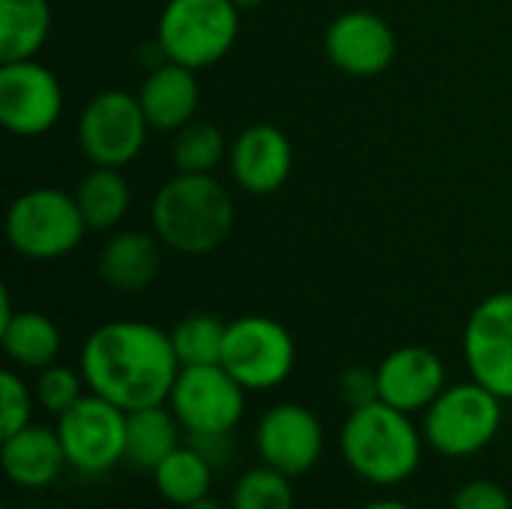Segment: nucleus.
<instances>
[{"label": "nucleus", "mask_w": 512, "mask_h": 509, "mask_svg": "<svg viewBox=\"0 0 512 509\" xmlns=\"http://www.w3.org/2000/svg\"><path fill=\"white\" fill-rule=\"evenodd\" d=\"M183 426L165 405H150L126 414V465L135 471H153L165 456L180 447Z\"/></svg>", "instance_id": "aec40b11"}, {"label": "nucleus", "mask_w": 512, "mask_h": 509, "mask_svg": "<svg viewBox=\"0 0 512 509\" xmlns=\"http://www.w3.org/2000/svg\"><path fill=\"white\" fill-rule=\"evenodd\" d=\"M168 408L186 435L234 432L246 414V390L222 366H180Z\"/></svg>", "instance_id": "9d476101"}, {"label": "nucleus", "mask_w": 512, "mask_h": 509, "mask_svg": "<svg viewBox=\"0 0 512 509\" xmlns=\"http://www.w3.org/2000/svg\"><path fill=\"white\" fill-rule=\"evenodd\" d=\"M51 33L48 0H0V63L33 60Z\"/></svg>", "instance_id": "4be33fe9"}, {"label": "nucleus", "mask_w": 512, "mask_h": 509, "mask_svg": "<svg viewBox=\"0 0 512 509\" xmlns=\"http://www.w3.org/2000/svg\"><path fill=\"white\" fill-rule=\"evenodd\" d=\"M465 366L474 381L512 402V291L486 297L468 318L462 336Z\"/></svg>", "instance_id": "ddd939ff"}, {"label": "nucleus", "mask_w": 512, "mask_h": 509, "mask_svg": "<svg viewBox=\"0 0 512 509\" xmlns=\"http://www.w3.org/2000/svg\"><path fill=\"white\" fill-rule=\"evenodd\" d=\"M327 60L354 78L381 75L396 57V33L393 27L366 9H351L330 21L324 33Z\"/></svg>", "instance_id": "4468645a"}, {"label": "nucleus", "mask_w": 512, "mask_h": 509, "mask_svg": "<svg viewBox=\"0 0 512 509\" xmlns=\"http://www.w3.org/2000/svg\"><path fill=\"white\" fill-rule=\"evenodd\" d=\"M183 509H228V507H222L219 501H213V498H201V501H195V504H189V507H183Z\"/></svg>", "instance_id": "72a5a7b5"}, {"label": "nucleus", "mask_w": 512, "mask_h": 509, "mask_svg": "<svg viewBox=\"0 0 512 509\" xmlns=\"http://www.w3.org/2000/svg\"><path fill=\"white\" fill-rule=\"evenodd\" d=\"M375 369H378L381 402H387L405 414L426 411L447 387V366L426 345L396 348Z\"/></svg>", "instance_id": "2eb2a0df"}, {"label": "nucleus", "mask_w": 512, "mask_h": 509, "mask_svg": "<svg viewBox=\"0 0 512 509\" xmlns=\"http://www.w3.org/2000/svg\"><path fill=\"white\" fill-rule=\"evenodd\" d=\"M153 486L156 492L174 504V507H189L201 498H210V489H213V477L216 471L189 447V444H180L171 456H165L153 471Z\"/></svg>", "instance_id": "b1692460"}, {"label": "nucleus", "mask_w": 512, "mask_h": 509, "mask_svg": "<svg viewBox=\"0 0 512 509\" xmlns=\"http://www.w3.org/2000/svg\"><path fill=\"white\" fill-rule=\"evenodd\" d=\"M201 99V87L195 78V69L180 66L174 60H165L147 72L138 90V102L147 114L150 129L159 132H177L189 120H195Z\"/></svg>", "instance_id": "a211bd4d"}, {"label": "nucleus", "mask_w": 512, "mask_h": 509, "mask_svg": "<svg viewBox=\"0 0 512 509\" xmlns=\"http://www.w3.org/2000/svg\"><path fill=\"white\" fill-rule=\"evenodd\" d=\"M294 165L288 135L273 123L246 126L228 147V168L234 183L249 195H273L285 186Z\"/></svg>", "instance_id": "dca6fc26"}, {"label": "nucleus", "mask_w": 512, "mask_h": 509, "mask_svg": "<svg viewBox=\"0 0 512 509\" xmlns=\"http://www.w3.org/2000/svg\"><path fill=\"white\" fill-rule=\"evenodd\" d=\"M162 267V240L147 231H117L96 258L99 279L117 294L144 291Z\"/></svg>", "instance_id": "6ab92c4d"}, {"label": "nucleus", "mask_w": 512, "mask_h": 509, "mask_svg": "<svg viewBox=\"0 0 512 509\" xmlns=\"http://www.w3.org/2000/svg\"><path fill=\"white\" fill-rule=\"evenodd\" d=\"M297 348L285 324L267 315H243L228 324L222 366L246 393H267L294 372Z\"/></svg>", "instance_id": "0eeeda50"}, {"label": "nucleus", "mask_w": 512, "mask_h": 509, "mask_svg": "<svg viewBox=\"0 0 512 509\" xmlns=\"http://www.w3.org/2000/svg\"><path fill=\"white\" fill-rule=\"evenodd\" d=\"M225 330L216 315L210 312H195L186 315L174 324L171 330V345L180 360V366H213L222 363V348H225Z\"/></svg>", "instance_id": "393cba45"}, {"label": "nucleus", "mask_w": 512, "mask_h": 509, "mask_svg": "<svg viewBox=\"0 0 512 509\" xmlns=\"http://www.w3.org/2000/svg\"><path fill=\"white\" fill-rule=\"evenodd\" d=\"M33 405H36L33 387H27L18 372L6 369L0 375V435L6 438L18 429L30 426Z\"/></svg>", "instance_id": "c85d7f7f"}, {"label": "nucleus", "mask_w": 512, "mask_h": 509, "mask_svg": "<svg viewBox=\"0 0 512 509\" xmlns=\"http://www.w3.org/2000/svg\"><path fill=\"white\" fill-rule=\"evenodd\" d=\"M78 369L90 393L129 414L168 402L180 360L171 333L162 327L147 321H108L84 339Z\"/></svg>", "instance_id": "f257e3e1"}, {"label": "nucleus", "mask_w": 512, "mask_h": 509, "mask_svg": "<svg viewBox=\"0 0 512 509\" xmlns=\"http://www.w3.org/2000/svg\"><path fill=\"white\" fill-rule=\"evenodd\" d=\"M228 141L225 135L207 123V120H189L174 135V165L183 174H213L222 159H228Z\"/></svg>", "instance_id": "a878e982"}, {"label": "nucleus", "mask_w": 512, "mask_h": 509, "mask_svg": "<svg viewBox=\"0 0 512 509\" xmlns=\"http://www.w3.org/2000/svg\"><path fill=\"white\" fill-rule=\"evenodd\" d=\"M423 447V429L411 420V414L381 399L351 408L339 435L345 465L354 471V477L378 489H396L408 483L420 471Z\"/></svg>", "instance_id": "f03ea898"}, {"label": "nucleus", "mask_w": 512, "mask_h": 509, "mask_svg": "<svg viewBox=\"0 0 512 509\" xmlns=\"http://www.w3.org/2000/svg\"><path fill=\"white\" fill-rule=\"evenodd\" d=\"M153 234L180 255H207L219 249L234 228V201L213 174L171 177L153 195Z\"/></svg>", "instance_id": "7ed1b4c3"}, {"label": "nucleus", "mask_w": 512, "mask_h": 509, "mask_svg": "<svg viewBox=\"0 0 512 509\" xmlns=\"http://www.w3.org/2000/svg\"><path fill=\"white\" fill-rule=\"evenodd\" d=\"M252 444L261 465L297 480L321 462L327 435L321 417L312 408L297 402H279L261 414Z\"/></svg>", "instance_id": "9b49d317"}, {"label": "nucleus", "mask_w": 512, "mask_h": 509, "mask_svg": "<svg viewBox=\"0 0 512 509\" xmlns=\"http://www.w3.org/2000/svg\"><path fill=\"white\" fill-rule=\"evenodd\" d=\"M453 509H512V498L495 480H471L456 492Z\"/></svg>", "instance_id": "7c9ffc66"}, {"label": "nucleus", "mask_w": 512, "mask_h": 509, "mask_svg": "<svg viewBox=\"0 0 512 509\" xmlns=\"http://www.w3.org/2000/svg\"><path fill=\"white\" fill-rule=\"evenodd\" d=\"M63 114V90L57 75L33 60L0 66V123L18 138H36L57 126Z\"/></svg>", "instance_id": "f8f14e48"}, {"label": "nucleus", "mask_w": 512, "mask_h": 509, "mask_svg": "<svg viewBox=\"0 0 512 509\" xmlns=\"http://www.w3.org/2000/svg\"><path fill=\"white\" fill-rule=\"evenodd\" d=\"M72 195L90 231L117 228L132 204V189L120 174V168H102V165H93V171L81 177Z\"/></svg>", "instance_id": "5701e85b"}, {"label": "nucleus", "mask_w": 512, "mask_h": 509, "mask_svg": "<svg viewBox=\"0 0 512 509\" xmlns=\"http://www.w3.org/2000/svg\"><path fill=\"white\" fill-rule=\"evenodd\" d=\"M0 345H3V354L18 369L39 372L57 363L63 336L48 315L27 309V312H15L6 324H0Z\"/></svg>", "instance_id": "412c9836"}, {"label": "nucleus", "mask_w": 512, "mask_h": 509, "mask_svg": "<svg viewBox=\"0 0 512 509\" xmlns=\"http://www.w3.org/2000/svg\"><path fill=\"white\" fill-rule=\"evenodd\" d=\"M504 399L480 381L444 387V393L423 411V438L444 459L480 456L501 435Z\"/></svg>", "instance_id": "20e7f679"}, {"label": "nucleus", "mask_w": 512, "mask_h": 509, "mask_svg": "<svg viewBox=\"0 0 512 509\" xmlns=\"http://www.w3.org/2000/svg\"><path fill=\"white\" fill-rule=\"evenodd\" d=\"M186 444L213 468L225 471L237 459V441L234 432H201V435H186Z\"/></svg>", "instance_id": "c756f323"}, {"label": "nucleus", "mask_w": 512, "mask_h": 509, "mask_svg": "<svg viewBox=\"0 0 512 509\" xmlns=\"http://www.w3.org/2000/svg\"><path fill=\"white\" fill-rule=\"evenodd\" d=\"M237 36L240 9L231 0H168L156 24L165 57L195 72L219 63Z\"/></svg>", "instance_id": "39448f33"}, {"label": "nucleus", "mask_w": 512, "mask_h": 509, "mask_svg": "<svg viewBox=\"0 0 512 509\" xmlns=\"http://www.w3.org/2000/svg\"><path fill=\"white\" fill-rule=\"evenodd\" d=\"M54 429L69 468L81 477H102L126 462V411L90 390L57 417Z\"/></svg>", "instance_id": "6e6552de"}, {"label": "nucleus", "mask_w": 512, "mask_h": 509, "mask_svg": "<svg viewBox=\"0 0 512 509\" xmlns=\"http://www.w3.org/2000/svg\"><path fill=\"white\" fill-rule=\"evenodd\" d=\"M0 465L12 486L30 489V492L54 486L69 468L57 429H45L36 423L3 438Z\"/></svg>", "instance_id": "f3484780"}, {"label": "nucleus", "mask_w": 512, "mask_h": 509, "mask_svg": "<svg viewBox=\"0 0 512 509\" xmlns=\"http://www.w3.org/2000/svg\"><path fill=\"white\" fill-rule=\"evenodd\" d=\"M231 3H234V6H237L240 12H246V9H258V6H261L264 0H231Z\"/></svg>", "instance_id": "f704fd0d"}, {"label": "nucleus", "mask_w": 512, "mask_h": 509, "mask_svg": "<svg viewBox=\"0 0 512 509\" xmlns=\"http://www.w3.org/2000/svg\"><path fill=\"white\" fill-rule=\"evenodd\" d=\"M357 509H414L411 504H405V501H396V498H378V501H369V504H363V507Z\"/></svg>", "instance_id": "473e14b6"}, {"label": "nucleus", "mask_w": 512, "mask_h": 509, "mask_svg": "<svg viewBox=\"0 0 512 509\" xmlns=\"http://www.w3.org/2000/svg\"><path fill=\"white\" fill-rule=\"evenodd\" d=\"M150 123L138 102V93L102 90L96 93L78 117V144L93 165L123 168L129 165L147 141Z\"/></svg>", "instance_id": "1a4fd4ad"}, {"label": "nucleus", "mask_w": 512, "mask_h": 509, "mask_svg": "<svg viewBox=\"0 0 512 509\" xmlns=\"http://www.w3.org/2000/svg\"><path fill=\"white\" fill-rule=\"evenodd\" d=\"M84 390H87V384H84L81 369H69V366H60V363H51V366L39 369L36 384H33L36 405L42 411L54 414V417L69 411L84 396Z\"/></svg>", "instance_id": "cd10ccee"}, {"label": "nucleus", "mask_w": 512, "mask_h": 509, "mask_svg": "<svg viewBox=\"0 0 512 509\" xmlns=\"http://www.w3.org/2000/svg\"><path fill=\"white\" fill-rule=\"evenodd\" d=\"M339 393L348 408H363L378 402V369L369 366H351L339 375Z\"/></svg>", "instance_id": "2f4dec72"}, {"label": "nucleus", "mask_w": 512, "mask_h": 509, "mask_svg": "<svg viewBox=\"0 0 512 509\" xmlns=\"http://www.w3.org/2000/svg\"><path fill=\"white\" fill-rule=\"evenodd\" d=\"M87 222L75 195L39 186L21 192L6 210V240L30 261H54L69 255L87 234Z\"/></svg>", "instance_id": "423d86ee"}, {"label": "nucleus", "mask_w": 512, "mask_h": 509, "mask_svg": "<svg viewBox=\"0 0 512 509\" xmlns=\"http://www.w3.org/2000/svg\"><path fill=\"white\" fill-rule=\"evenodd\" d=\"M228 509H294V480L267 465L237 477Z\"/></svg>", "instance_id": "bb28decb"}]
</instances>
